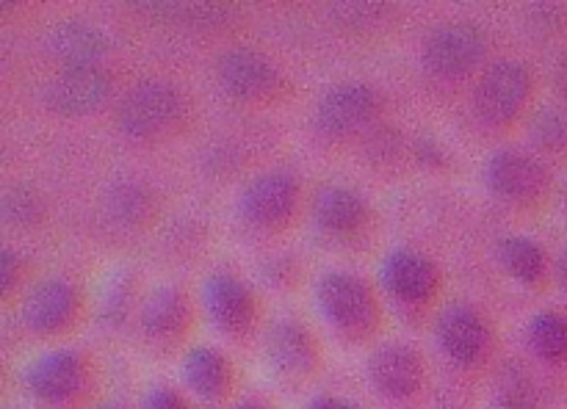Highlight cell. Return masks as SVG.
I'll use <instances>...</instances> for the list:
<instances>
[{"instance_id":"cell-31","label":"cell","mask_w":567,"mask_h":409,"mask_svg":"<svg viewBox=\"0 0 567 409\" xmlns=\"http://www.w3.org/2000/svg\"><path fill=\"white\" fill-rule=\"evenodd\" d=\"M554 83H556V92H559V97L567 103V56L565 59H559V65H556Z\"/></svg>"},{"instance_id":"cell-10","label":"cell","mask_w":567,"mask_h":409,"mask_svg":"<svg viewBox=\"0 0 567 409\" xmlns=\"http://www.w3.org/2000/svg\"><path fill=\"white\" fill-rule=\"evenodd\" d=\"M299 183L291 172L271 170L252 177L239 199V211L246 224L261 230H277L297 213Z\"/></svg>"},{"instance_id":"cell-30","label":"cell","mask_w":567,"mask_h":409,"mask_svg":"<svg viewBox=\"0 0 567 409\" xmlns=\"http://www.w3.org/2000/svg\"><path fill=\"white\" fill-rule=\"evenodd\" d=\"M308 409H357V407L355 404L344 401V398H338V396H319L308 404Z\"/></svg>"},{"instance_id":"cell-24","label":"cell","mask_w":567,"mask_h":409,"mask_svg":"<svg viewBox=\"0 0 567 409\" xmlns=\"http://www.w3.org/2000/svg\"><path fill=\"white\" fill-rule=\"evenodd\" d=\"M529 139L543 152L567 150V114L556 106H540L529 117Z\"/></svg>"},{"instance_id":"cell-33","label":"cell","mask_w":567,"mask_h":409,"mask_svg":"<svg viewBox=\"0 0 567 409\" xmlns=\"http://www.w3.org/2000/svg\"><path fill=\"white\" fill-rule=\"evenodd\" d=\"M233 409H269V407H264V404H257V401H244Z\"/></svg>"},{"instance_id":"cell-28","label":"cell","mask_w":567,"mask_h":409,"mask_svg":"<svg viewBox=\"0 0 567 409\" xmlns=\"http://www.w3.org/2000/svg\"><path fill=\"white\" fill-rule=\"evenodd\" d=\"M20 280H23V264L12 249H3L0 252V291H3V296H12Z\"/></svg>"},{"instance_id":"cell-3","label":"cell","mask_w":567,"mask_h":409,"mask_svg":"<svg viewBox=\"0 0 567 409\" xmlns=\"http://www.w3.org/2000/svg\"><path fill=\"white\" fill-rule=\"evenodd\" d=\"M25 382L28 390L47 407L72 409L92 398L97 374L81 351L54 349L31 365Z\"/></svg>"},{"instance_id":"cell-8","label":"cell","mask_w":567,"mask_h":409,"mask_svg":"<svg viewBox=\"0 0 567 409\" xmlns=\"http://www.w3.org/2000/svg\"><path fill=\"white\" fill-rule=\"evenodd\" d=\"M217 81L224 94L241 103H264L282 86L280 70L269 56L252 47H230L217 59Z\"/></svg>"},{"instance_id":"cell-22","label":"cell","mask_w":567,"mask_h":409,"mask_svg":"<svg viewBox=\"0 0 567 409\" xmlns=\"http://www.w3.org/2000/svg\"><path fill=\"white\" fill-rule=\"evenodd\" d=\"M498 264L507 271L512 280L523 282V285H537L545 277V252L540 249L537 241L526 238V235H507L498 244Z\"/></svg>"},{"instance_id":"cell-14","label":"cell","mask_w":567,"mask_h":409,"mask_svg":"<svg viewBox=\"0 0 567 409\" xmlns=\"http://www.w3.org/2000/svg\"><path fill=\"white\" fill-rule=\"evenodd\" d=\"M194 311L181 288L164 285L144 299L139 313V327L147 343L155 351H170L181 346L192 332Z\"/></svg>"},{"instance_id":"cell-32","label":"cell","mask_w":567,"mask_h":409,"mask_svg":"<svg viewBox=\"0 0 567 409\" xmlns=\"http://www.w3.org/2000/svg\"><path fill=\"white\" fill-rule=\"evenodd\" d=\"M556 277H559V285L567 291V249L562 252L559 264H556Z\"/></svg>"},{"instance_id":"cell-16","label":"cell","mask_w":567,"mask_h":409,"mask_svg":"<svg viewBox=\"0 0 567 409\" xmlns=\"http://www.w3.org/2000/svg\"><path fill=\"white\" fill-rule=\"evenodd\" d=\"M380 97L371 86L357 81L335 83L324 92L316 108V122L329 136H351L377 117Z\"/></svg>"},{"instance_id":"cell-6","label":"cell","mask_w":567,"mask_h":409,"mask_svg":"<svg viewBox=\"0 0 567 409\" xmlns=\"http://www.w3.org/2000/svg\"><path fill=\"white\" fill-rule=\"evenodd\" d=\"M81 307V293L70 280L47 277L25 291L20 318L36 338H61L76 329Z\"/></svg>"},{"instance_id":"cell-25","label":"cell","mask_w":567,"mask_h":409,"mask_svg":"<svg viewBox=\"0 0 567 409\" xmlns=\"http://www.w3.org/2000/svg\"><path fill=\"white\" fill-rule=\"evenodd\" d=\"M496 396L501 409H537V387L521 365H507L501 371Z\"/></svg>"},{"instance_id":"cell-1","label":"cell","mask_w":567,"mask_h":409,"mask_svg":"<svg viewBox=\"0 0 567 409\" xmlns=\"http://www.w3.org/2000/svg\"><path fill=\"white\" fill-rule=\"evenodd\" d=\"M316 302L324 322L344 338L371 340L382 327V311L369 282L346 271H333L316 285Z\"/></svg>"},{"instance_id":"cell-20","label":"cell","mask_w":567,"mask_h":409,"mask_svg":"<svg viewBox=\"0 0 567 409\" xmlns=\"http://www.w3.org/2000/svg\"><path fill=\"white\" fill-rule=\"evenodd\" d=\"M313 217L319 227L327 230L329 235L355 233L366 219V202L355 188L327 186L313 202Z\"/></svg>"},{"instance_id":"cell-9","label":"cell","mask_w":567,"mask_h":409,"mask_svg":"<svg viewBox=\"0 0 567 409\" xmlns=\"http://www.w3.org/2000/svg\"><path fill=\"white\" fill-rule=\"evenodd\" d=\"M266 357L275 374L288 385L316 379L324 354L316 335L299 322H277L266 335Z\"/></svg>"},{"instance_id":"cell-11","label":"cell","mask_w":567,"mask_h":409,"mask_svg":"<svg viewBox=\"0 0 567 409\" xmlns=\"http://www.w3.org/2000/svg\"><path fill=\"white\" fill-rule=\"evenodd\" d=\"M202 304L213 327L228 338L244 340L257 329V299L239 277L213 274L202 288Z\"/></svg>"},{"instance_id":"cell-13","label":"cell","mask_w":567,"mask_h":409,"mask_svg":"<svg viewBox=\"0 0 567 409\" xmlns=\"http://www.w3.org/2000/svg\"><path fill=\"white\" fill-rule=\"evenodd\" d=\"M369 379L382 396L393 401L416 398L427 385V363L413 346L382 343L369 357Z\"/></svg>"},{"instance_id":"cell-21","label":"cell","mask_w":567,"mask_h":409,"mask_svg":"<svg viewBox=\"0 0 567 409\" xmlns=\"http://www.w3.org/2000/svg\"><path fill=\"white\" fill-rule=\"evenodd\" d=\"M106 211L114 224L123 227H141L155 213V197L150 188L139 180H119L108 188Z\"/></svg>"},{"instance_id":"cell-4","label":"cell","mask_w":567,"mask_h":409,"mask_svg":"<svg viewBox=\"0 0 567 409\" xmlns=\"http://www.w3.org/2000/svg\"><path fill=\"white\" fill-rule=\"evenodd\" d=\"M532 72L514 59H498L479 75L474 89V106L490 125H509L521 117L532 97Z\"/></svg>"},{"instance_id":"cell-7","label":"cell","mask_w":567,"mask_h":409,"mask_svg":"<svg viewBox=\"0 0 567 409\" xmlns=\"http://www.w3.org/2000/svg\"><path fill=\"white\" fill-rule=\"evenodd\" d=\"M435 338L456 369H479L493 351L490 324L465 302H454L440 311L435 322Z\"/></svg>"},{"instance_id":"cell-27","label":"cell","mask_w":567,"mask_h":409,"mask_svg":"<svg viewBox=\"0 0 567 409\" xmlns=\"http://www.w3.org/2000/svg\"><path fill=\"white\" fill-rule=\"evenodd\" d=\"M39 197L28 186H12L7 191V197H3V219L12 227H28V224H34L39 219Z\"/></svg>"},{"instance_id":"cell-15","label":"cell","mask_w":567,"mask_h":409,"mask_svg":"<svg viewBox=\"0 0 567 409\" xmlns=\"http://www.w3.org/2000/svg\"><path fill=\"white\" fill-rule=\"evenodd\" d=\"M47 106L65 117H83L97 112L112 97V75L100 65L65 67L47 83Z\"/></svg>"},{"instance_id":"cell-18","label":"cell","mask_w":567,"mask_h":409,"mask_svg":"<svg viewBox=\"0 0 567 409\" xmlns=\"http://www.w3.org/2000/svg\"><path fill=\"white\" fill-rule=\"evenodd\" d=\"M183 382L199 401L219 407L235 396L239 374H235V365L230 363L228 354H222L213 346H194L183 357Z\"/></svg>"},{"instance_id":"cell-5","label":"cell","mask_w":567,"mask_h":409,"mask_svg":"<svg viewBox=\"0 0 567 409\" xmlns=\"http://www.w3.org/2000/svg\"><path fill=\"white\" fill-rule=\"evenodd\" d=\"M487 36L468 20H451L438 25L424 42V65L443 81H460L482 65Z\"/></svg>"},{"instance_id":"cell-26","label":"cell","mask_w":567,"mask_h":409,"mask_svg":"<svg viewBox=\"0 0 567 409\" xmlns=\"http://www.w3.org/2000/svg\"><path fill=\"white\" fill-rule=\"evenodd\" d=\"M391 12L387 3H335L329 7V14L335 17V23L344 25L346 31H355V34H366V31H374L377 25L385 23V14Z\"/></svg>"},{"instance_id":"cell-17","label":"cell","mask_w":567,"mask_h":409,"mask_svg":"<svg viewBox=\"0 0 567 409\" xmlns=\"http://www.w3.org/2000/svg\"><path fill=\"white\" fill-rule=\"evenodd\" d=\"M380 280L393 299L404 304H429L438 296L440 274L432 260L416 249L391 252L382 264Z\"/></svg>"},{"instance_id":"cell-12","label":"cell","mask_w":567,"mask_h":409,"mask_svg":"<svg viewBox=\"0 0 567 409\" xmlns=\"http://www.w3.org/2000/svg\"><path fill=\"white\" fill-rule=\"evenodd\" d=\"M485 183L507 202L529 204L548 188V170L532 152L498 150L485 164Z\"/></svg>"},{"instance_id":"cell-2","label":"cell","mask_w":567,"mask_h":409,"mask_svg":"<svg viewBox=\"0 0 567 409\" xmlns=\"http://www.w3.org/2000/svg\"><path fill=\"white\" fill-rule=\"evenodd\" d=\"M186 117V97L170 81H139L128 89L117 108V122L130 139H161Z\"/></svg>"},{"instance_id":"cell-29","label":"cell","mask_w":567,"mask_h":409,"mask_svg":"<svg viewBox=\"0 0 567 409\" xmlns=\"http://www.w3.org/2000/svg\"><path fill=\"white\" fill-rule=\"evenodd\" d=\"M141 409H192V404H188L186 396L172 390V387H155V390L144 396Z\"/></svg>"},{"instance_id":"cell-23","label":"cell","mask_w":567,"mask_h":409,"mask_svg":"<svg viewBox=\"0 0 567 409\" xmlns=\"http://www.w3.org/2000/svg\"><path fill=\"white\" fill-rule=\"evenodd\" d=\"M529 349L545 363L567 360V318L559 313H537L526 329Z\"/></svg>"},{"instance_id":"cell-19","label":"cell","mask_w":567,"mask_h":409,"mask_svg":"<svg viewBox=\"0 0 567 409\" xmlns=\"http://www.w3.org/2000/svg\"><path fill=\"white\" fill-rule=\"evenodd\" d=\"M47 47L65 67H83L97 65L112 50V39L100 25L86 20H65L50 31Z\"/></svg>"}]
</instances>
